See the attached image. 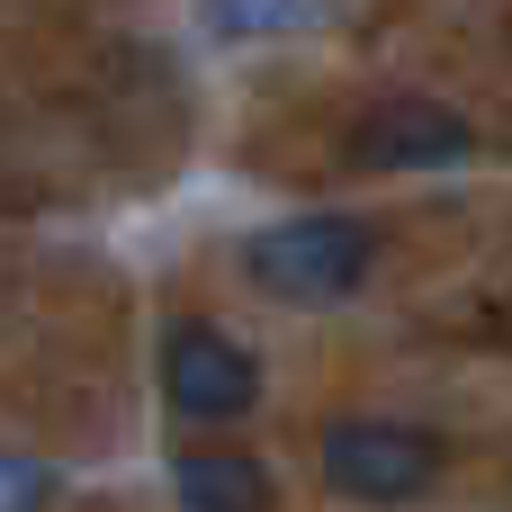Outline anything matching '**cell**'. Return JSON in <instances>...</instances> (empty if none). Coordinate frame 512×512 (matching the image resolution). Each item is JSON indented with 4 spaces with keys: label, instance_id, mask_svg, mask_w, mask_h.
<instances>
[{
    "label": "cell",
    "instance_id": "277c9868",
    "mask_svg": "<svg viewBox=\"0 0 512 512\" xmlns=\"http://www.w3.org/2000/svg\"><path fill=\"white\" fill-rule=\"evenodd\" d=\"M468 153H477L468 117L441 108V99H378V108H360V126H351V162H360V171H450V162H468Z\"/></svg>",
    "mask_w": 512,
    "mask_h": 512
},
{
    "label": "cell",
    "instance_id": "52a82bcc",
    "mask_svg": "<svg viewBox=\"0 0 512 512\" xmlns=\"http://www.w3.org/2000/svg\"><path fill=\"white\" fill-rule=\"evenodd\" d=\"M45 504H54V468L0 450V512H45Z\"/></svg>",
    "mask_w": 512,
    "mask_h": 512
},
{
    "label": "cell",
    "instance_id": "8992f818",
    "mask_svg": "<svg viewBox=\"0 0 512 512\" xmlns=\"http://www.w3.org/2000/svg\"><path fill=\"white\" fill-rule=\"evenodd\" d=\"M342 0H198V18L225 36V45H261V36H306L324 27Z\"/></svg>",
    "mask_w": 512,
    "mask_h": 512
},
{
    "label": "cell",
    "instance_id": "6da1fadb",
    "mask_svg": "<svg viewBox=\"0 0 512 512\" xmlns=\"http://www.w3.org/2000/svg\"><path fill=\"white\" fill-rule=\"evenodd\" d=\"M243 270H252V288H270V297H288V306H333V297H351L369 270H378V225L369 216H288V225H261L252 243H243Z\"/></svg>",
    "mask_w": 512,
    "mask_h": 512
},
{
    "label": "cell",
    "instance_id": "3957f363",
    "mask_svg": "<svg viewBox=\"0 0 512 512\" xmlns=\"http://www.w3.org/2000/svg\"><path fill=\"white\" fill-rule=\"evenodd\" d=\"M162 405H171L180 423H198V432H225V423H243V414L261 405V369H252V351H243L234 333H216V324H171V333H162Z\"/></svg>",
    "mask_w": 512,
    "mask_h": 512
},
{
    "label": "cell",
    "instance_id": "5b68a950",
    "mask_svg": "<svg viewBox=\"0 0 512 512\" xmlns=\"http://www.w3.org/2000/svg\"><path fill=\"white\" fill-rule=\"evenodd\" d=\"M171 495H180V512H270L279 504V486H270V468L252 450H180Z\"/></svg>",
    "mask_w": 512,
    "mask_h": 512
},
{
    "label": "cell",
    "instance_id": "7a4b0ae2",
    "mask_svg": "<svg viewBox=\"0 0 512 512\" xmlns=\"http://www.w3.org/2000/svg\"><path fill=\"white\" fill-rule=\"evenodd\" d=\"M441 477V441L423 423H387V414H342L324 432V486L351 504H414Z\"/></svg>",
    "mask_w": 512,
    "mask_h": 512
}]
</instances>
